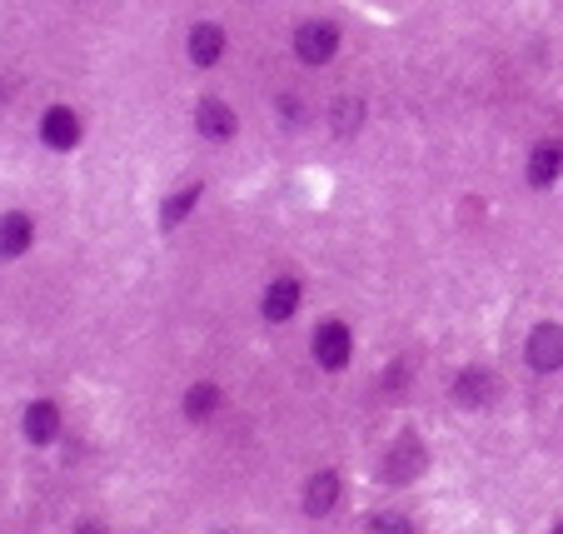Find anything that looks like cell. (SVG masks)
I'll return each instance as SVG.
<instances>
[{"label": "cell", "mask_w": 563, "mask_h": 534, "mask_svg": "<svg viewBox=\"0 0 563 534\" xmlns=\"http://www.w3.org/2000/svg\"><path fill=\"white\" fill-rule=\"evenodd\" d=\"M289 51L305 65H330L340 55V25L334 21H299L289 35Z\"/></svg>", "instance_id": "cell-1"}, {"label": "cell", "mask_w": 563, "mask_h": 534, "mask_svg": "<svg viewBox=\"0 0 563 534\" xmlns=\"http://www.w3.org/2000/svg\"><path fill=\"white\" fill-rule=\"evenodd\" d=\"M309 350H314V364H319V370L340 374L344 364H350V355H354L350 325H344V320H324L314 335H309Z\"/></svg>", "instance_id": "cell-2"}, {"label": "cell", "mask_w": 563, "mask_h": 534, "mask_svg": "<svg viewBox=\"0 0 563 534\" xmlns=\"http://www.w3.org/2000/svg\"><path fill=\"white\" fill-rule=\"evenodd\" d=\"M195 130H200V140H210V145H230V140L240 135V116L230 110V100L200 96V106H195Z\"/></svg>", "instance_id": "cell-3"}, {"label": "cell", "mask_w": 563, "mask_h": 534, "mask_svg": "<svg viewBox=\"0 0 563 534\" xmlns=\"http://www.w3.org/2000/svg\"><path fill=\"white\" fill-rule=\"evenodd\" d=\"M424 475V439L419 435H399L384 455V480L389 484H415Z\"/></svg>", "instance_id": "cell-4"}, {"label": "cell", "mask_w": 563, "mask_h": 534, "mask_svg": "<svg viewBox=\"0 0 563 534\" xmlns=\"http://www.w3.org/2000/svg\"><path fill=\"white\" fill-rule=\"evenodd\" d=\"M523 360L533 364L539 374H553L563 370V325H533L529 330V345H523Z\"/></svg>", "instance_id": "cell-5"}, {"label": "cell", "mask_w": 563, "mask_h": 534, "mask_svg": "<svg viewBox=\"0 0 563 534\" xmlns=\"http://www.w3.org/2000/svg\"><path fill=\"white\" fill-rule=\"evenodd\" d=\"M494 395H499V380H494L484 364H468V370L454 374V405L484 410V405H494Z\"/></svg>", "instance_id": "cell-6"}, {"label": "cell", "mask_w": 563, "mask_h": 534, "mask_svg": "<svg viewBox=\"0 0 563 534\" xmlns=\"http://www.w3.org/2000/svg\"><path fill=\"white\" fill-rule=\"evenodd\" d=\"M80 135H86V130H80V116H75L70 106H51L41 116V145L45 150H75Z\"/></svg>", "instance_id": "cell-7"}, {"label": "cell", "mask_w": 563, "mask_h": 534, "mask_svg": "<svg viewBox=\"0 0 563 534\" xmlns=\"http://www.w3.org/2000/svg\"><path fill=\"white\" fill-rule=\"evenodd\" d=\"M185 55H190V65H200V70L220 65L224 61V31L214 21L190 25V35H185Z\"/></svg>", "instance_id": "cell-8"}, {"label": "cell", "mask_w": 563, "mask_h": 534, "mask_svg": "<svg viewBox=\"0 0 563 534\" xmlns=\"http://www.w3.org/2000/svg\"><path fill=\"white\" fill-rule=\"evenodd\" d=\"M21 429L31 445H41V449L55 445V439H60V410H55V400H31L21 415Z\"/></svg>", "instance_id": "cell-9"}, {"label": "cell", "mask_w": 563, "mask_h": 534, "mask_svg": "<svg viewBox=\"0 0 563 534\" xmlns=\"http://www.w3.org/2000/svg\"><path fill=\"white\" fill-rule=\"evenodd\" d=\"M299 299H305L299 280H275V285H269L265 295H260V315H265L269 325H285V320H295Z\"/></svg>", "instance_id": "cell-10"}, {"label": "cell", "mask_w": 563, "mask_h": 534, "mask_svg": "<svg viewBox=\"0 0 563 534\" xmlns=\"http://www.w3.org/2000/svg\"><path fill=\"white\" fill-rule=\"evenodd\" d=\"M340 475L334 470H319V475H309V484H305V514L309 520H324V514H334V504H340Z\"/></svg>", "instance_id": "cell-11"}, {"label": "cell", "mask_w": 563, "mask_h": 534, "mask_svg": "<svg viewBox=\"0 0 563 534\" xmlns=\"http://www.w3.org/2000/svg\"><path fill=\"white\" fill-rule=\"evenodd\" d=\"M35 240V220L25 210H5L0 215V260H21Z\"/></svg>", "instance_id": "cell-12"}, {"label": "cell", "mask_w": 563, "mask_h": 534, "mask_svg": "<svg viewBox=\"0 0 563 534\" xmlns=\"http://www.w3.org/2000/svg\"><path fill=\"white\" fill-rule=\"evenodd\" d=\"M220 405H224V390L214 385V380H195V385L185 390V400H180V410H185V419H190V425H205V419H210Z\"/></svg>", "instance_id": "cell-13"}, {"label": "cell", "mask_w": 563, "mask_h": 534, "mask_svg": "<svg viewBox=\"0 0 563 534\" xmlns=\"http://www.w3.org/2000/svg\"><path fill=\"white\" fill-rule=\"evenodd\" d=\"M563 175V145L559 140H539V145L529 150V185H553Z\"/></svg>", "instance_id": "cell-14"}, {"label": "cell", "mask_w": 563, "mask_h": 534, "mask_svg": "<svg viewBox=\"0 0 563 534\" xmlns=\"http://www.w3.org/2000/svg\"><path fill=\"white\" fill-rule=\"evenodd\" d=\"M360 126H364V100L360 96H334V106H330L334 135H360Z\"/></svg>", "instance_id": "cell-15"}, {"label": "cell", "mask_w": 563, "mask_h": 534, "mask_svg": "<svg viewBox=\"0 0 563 534\" xmlns=\"http://www.w3.org/2000/svg\"><path fill=\"white\" fill-rule=\"evenodd\" d=\"M200 200V185H185L180 195H170V200H165V210H159V220L165 225H180L185 215H190V205Z\"/></svg>", "instance_id": "cell-16"}, {"label": "cell", "mask_w": 563, "mask_h": 534, "mask_svg": "<svg viewBox=\"0 0 563 534\" xmlns=\"http://www.w3.org/2000/svg\"><path fill=\"white\" fill-rule=\"evenodd\" d=\"M364 534H415V524L405 520V514H394V510H384V514H374L369 524H364Z\"/></svg>", "instance_id": "cell-17"}, {"label": "cell", "mask_w": 563, "mask_h": 534, "mask_svg": "<svg viewBox=\"0 0 563 534\" xmlns=\"http://www.w3.org/2000/svg\"><path fill=\"white\" fill-rule=\"evenodd\" d=\"M279 120H285V126H305L309 120L305 96H299V90H285V96H279Z\"/></svg>", "instance_id": "cell-18"}, {"label": "cell", "mask_w": 563, "mask_h": 534, "mask_svg": "<svg viewBox=\"0 0 563 534\" xmlns=\"http://www.w3.org/2000/svg\"><path fill=\"white\" fill-rule=\"evenodd\" d=\"M405 380H409L405 360H394V364H389V374H384V390H389V395H394V390H405Z\"/></svg>", "instance_id": "cell-19"}, {"label": "cell", "mask_w": 563, "mask_h": 534, "mask_svg": "<svg viewBox=\"0 0 563 534\" xmlns=\"http://www.w3.org/2000/svg\"><path fill=\"white\" fill-rule=\"evenodd\" d=\"M75 534H106V530H100V524H80V530H75Z\"/></svg>", "instance_id": "cell-20"}, {"label": "cell", "mask_w": 563, "mask_h": 534, "mask_svg": "<svg viewBox=\"0 0 563 534\" xmlns=\"http://www.w3.org/2000/svg\"><path fill=\"white\" fill-rule=\"evenodd\" d=\"M5 90H11V80H5V75H0V100H5Z\"/></svg>", "instance_id": "cell-21"}, {"label": "cell", "mask_w": 563, "mask_h": 534, "mask_svg": "<svg viewBox=\"0 0 563 534\" xmlns=\"http://www.w3.org/2000/svg\"><path fill=\"white\" fill-rule=\"evenodd\" d=\"M553 534H563V520H559V524H553Z\"/></svg>", "instance_id": "cell-22"}, {"label": "cell", "mask_w": 563, "mask_h": 534, "mask_svg": "<svg viewBox=\"0 0 563 534\" xmlns=\"http://www.w3.org/2000/svg\"><path fill=\"white\" fill-rule=\"evenodd\" d=\"M220 534H234V530H220Z\"/></svg>", "instance_id": "cell-23"}]
</instances>
